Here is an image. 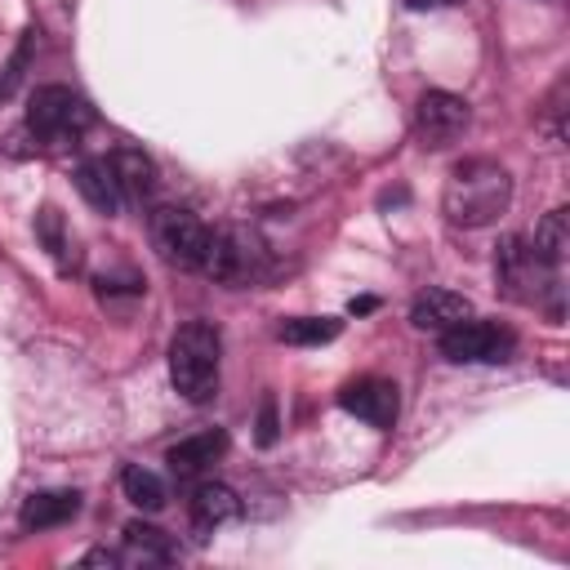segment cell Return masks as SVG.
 I'll return each instance as SVG.
<instances>
[{"label": "cell", "mask_w": 570, "mask_h": 570, "mask_svg": "<svg viewBox=\"0 0 570 570\" xmlns=\"http://www.w3.org/2000/svg\"><path fill=\"white\" fill-rule=\"evenodd\" d=\"M512 200V178L499 160L490 156H472V160H459L450 169V183H445V218L454 227H485L494 223Z\"/></svg>", "instance_id": "6da1fadb"}, {"label": "cell", "mask_w": 570, "mask_h": 570, "mask_svg": "<svg viewBox=\"0 0 570 570\" xmlns=\"http://www.w3.org/2000/svg\"><path fill=\"white\" fill-rule=\"evenodd\" d=\"M218 356H223V338L209 321L178 325V334L169 343V379H174L178 396H187L191 405L214 401L218 396Z\"/></svg>", "instance_id": "7a4b0ae2"}, {"label": "cell", "mask_w": 570, "mask_h": 570, "mask_svg": "<svg viewBox=\"0 0 570 570\" xmlns=\"http://www.w3.org/2000/svg\"><path fill=\"white\" fill-rule=\"evenodd\" d=\"M94 125V107L67 89V85H40L31 98H27V129L53 147L62 142H76L85 129Z\"/></svg>", "instance_id": "3957f363"}, {"label": "cell", "mask_w": 570, "mask_h": 570, "mask_svg": "<svg viewBox=\"0 0 570 570\" xmlns=\"http://www.w3.org/2000/svg\"><path fill=\"white\" fill-rule=\"evenodd\" d=\"M147 232H151V245L160 249L165 263L187 267V272H200V258H205V245H209V227L191 209H183V205H156L151 218H147Z\"/></svg>", "instance_id": "277c9868"}, {"label": "cell", "mask_w": 570, "mask_h": 570, "mask_svg": "<svg viewBox=\"0 0 570 570\" xmlns=\"http://www.w3.org/2000/svg\"><path fill=\"white\" fill-rule=\"evenodd\" d=\"M436 347L454 365H499V361H508L517 352V338H512V330H503L494 321L463 316L459 325L436 334Z\"/></svg>", "instance_id": "5b68a950"}, {"label": "cell", "mask_w": 570, "mask_h": 570, "mask_svg": "<svg viewBox=\"0 0 570 570\" xmlns=\"http://www.w3.org/2000/svg\"><path fill=\"white\" fill-rule=\"evenodd\" d=\"M200 272L214 276L218 285H249L258 276V245L236 227H218V232H209Z\"/></svg>", "instance_id": "8992f818"}, {"label": "cell", "mask_w": 570, "mask_h": 570, "mask_svg": "<svg viewBox=\"0 0 570 570\" xmlns=\"http://www.w3.org/2000/svg\"><path fill=\"white\" fill-rule=\"evenodd\" d=\"M468 120H472V111H468V102H463L459 94H450V89H428V94L419 98V107H414V138H419L423 147H450V142L468 129Z\"/></svg>", "instance_id": "52a82bcc"}, {"label": "cell", "mask_w": 570, "mask_h": 570, "mask_svg": "<svg viewBox=\"0 0 570 570\" xmlns=\"http://www.w3.org/2000/svg\"><path fill=\"white\" fill-rule=\"evenodd\" d=\"M338 405H343L347 414H356L361 423H370V428H392V419H396V410H401V396H396V383L370 374V379L347 383V387L338 392Z\"/></svg>", "instance_id": "ba28073f"}, {"label": "cell", "mask_w": 570, "mask_h": 570, "mask_svg": "<svg viewBox=\"0 0 570 570\" xmlns=\"http://www.w3.org/2000/svg\"><path fill=\"white\" fill-rule=\"evenodd\" d=\"M494 272H499L503 289H508L512 298H525V303H534V276L557 281V272H548V267H543V263L530 254V240H521V236H508V240L499 245Z\"/></svg>", "instance_id": "9c48e42d"}, {"label": "cell", "mask_w": 570, "mask_h": 570, "mask_svg": "<svg viewBox=\"0 0 570 570\" xmlns=\"http://www.w3.org/2000/svg\"><path fill=\"white\" fill-rule=\"evenodd\" d=\"M463 316H472V303H468L463 294H454V289H441V285L423 289V294L410 303V325H414V330H428V334H441V330L459 325Z\"/></svg>", "instance_id": "30bf717a"}, {"label": "cell", "mask_w": 570, "mask_h": 570, "mask_svg": "<svg viewBox=\"0 0 570 570\" xmlns=\"http://www.w3.org/2000/svg\"><path fill=\"white\" fill-rule=\"evenodd\" d=\"M76 191L85 196L89 209H98V214H107V218L125 205V191H120L116 169H111L107 156H94V160H80V165H76Z\"/></svg>", "instance_id": "8fae6325"}, {"label": "cell", "mask_w": 570, "mask_h": 570, "mask_svg": "<svg viewBox=\"0 0 570 570\" xmlns=\"http://www.w3.org/2000/svg\"><path fill=\"white\" fill-rule=\"evenodd\" d=\"M187 512H191V525L196 530H218V525H227V521L240 517V499L223 481H200L191 490V499H187Z\"/></svg>", "instance_id": "7c38bea8"}, {"label": "cell", "mask_w": 570, "mask_h": 570, "mask_svg": "<svg viewBox=\"0 0 570 570\" xmlns=\"http://www.w3.org/2000/svg\"><path fill=\"white\" fill-rule=\"evenodd\" d=\"M223 450H227V432L205 428V432L183 436L178 445H169L165 463H169V472H174V476H196V472H205V468H209V463H214Z\"/></svg>", "instance_id": "4fadbf2b"}, {"label": "cell", "mask_w": 570, "mask_h": 570, "mask_svg": "<svg viewBox=\"0 0 570 570\" xmlns=\"http://www.w3.org/2000/svg\"><path fill=\"white\" fill-rule=\"evenodd\" d=\"M111 169H116V183H120V191H125V200H151L156 196V165H151V156L147 151H138V147H116L111 156Z\"/></svg>", "instance_id": "5bb4252c"}, {"label": "cell", "mask_w": 570, "mask_h": 570, "mask_svg": "<svg viewBox=\"0 0 570 570\" xmlns=\"http://www.w3.org/2000/svg\"><path fill=\"white\" fill-rule=\"evenodd\" d=\"M80 512V494L76 490H36L22 503V525L27 530H53L62 521H71Z\"/></svg>", "instance_id": "9a60e30c"}, {"label": "cell", "mask_w": 570, "mask_h": 570, "mask_svg": "<svg viewBox=\"0 0 570 570\" xmlns=\"http://www.w3.org/2000/svg\"><path fill=\"white\" fill-rule=\"evenodd\" d=\"M174 557H178V548H174V539H169L165 530H156V525H147V521H129V525H125V552H120V561L165 566V561H174Z\"/></svg>", "instance_id": "2e32d148"}, {"label": "cell", "mask_w": 570, "mask_h": 570, "mask_svg": "<svg viewBox=\"0 0 570 570\" xmlns=\"http://www.w3.org/2000/svg\"><path fill=\"white\" fill-rule=\"evenodd\" d=\"M566 249H570V218H566V209H552V214L534 227V236H530V254H534L548 272H561Z\"/></svg>", "instance_id": "e0dca14e"}, {"label": "cell", "mask_w": 570, "mask_h": 570, "mask_svg": "<svg viewBox=\"0 0 570 570\" xmlns=\"http://www.w3.org/2000/svg\"><path fill=\"white\" fill-rule=\"evenodd\" d=\"M120 490H125V499L134 503V508H142V512H160L165 508V481L151 472V468H142V463H129L125 472H120Z\"/></svg>", "instance_id": "ac0fdd59"}, {"label": "cell", "mask_w": 570, "mask_h": 570, "mask_svg": "<svg viewBox=\"0 0 570 570\" xmlns=\"http://www.w3.org/2000/svg\"><path fill=\"white\" fill-rule=\"evenodd\" d=\"M338 330H343V321H334V316H289L276 325V338L294 343V347H316V343L338 338Z\"/></svg>", "instance_id": "d6986e66"}, {"label": "cell", "mask_w": 570, "mask_h": 570, "mask_svg": "<svg viewBox=\"0 0 570 570\" xmlns=\"http://www.w3.org/2000/svg\"><path fill=\"white\" fill-rule=\"evenodd\" d=\"M36 232H40V240L49 245V254H53L58 263H67V236H62L58 209H40V214H36Z\"/></svg>", "instance_id": "ffe728a7"}, {"label": "cell", "mask_w": 570, "mask_h": 570, "mask_svg": "<svg viewBox=\"0 0 570 570\" xmlns=\"http://www.w3.org/2000/svg\"><path fill=\"white\" fill-rule=\"evenodd\" d=\"M276 436H281L276 432V401L267 396L263 410H258V445H276Z\"/></svg>", "instance_id": "44dd1931"}, {"label": "cell", "mask_w": 570, "mask_h": 570, "mask_svg": "<svg viewBox=\"0 0 570 570\" xmlns=\"http://www.w3.org/2000/svg\"><path fill=\"white\" fill-rule=\"evenodd\" d=\"M85 566H120V552H107V548H94V552H85Z\"/></svg>", "instance_id": "7402d4cb"}, {"label": "cell", "mask_w": 570, "mask_h": 570, "mask_svg": "<svg viewBox=\"0 0 570 570\" xmlns=\"http://www.w3.org/2000/svg\"><path fill=\"white\" fill-rule=\"evenodd\" d=\"M445 4H459V0H405V9L423 13V9H445Z\"/></svg>", "instance_id": "603a6c76"}]
</instances>
